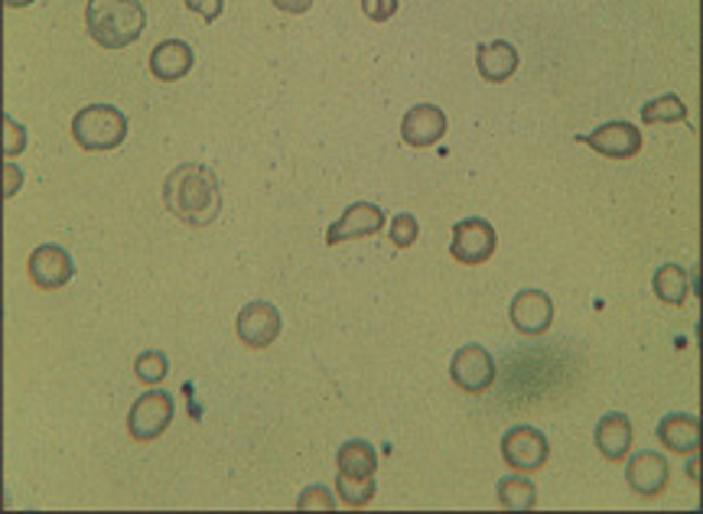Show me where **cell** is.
Segmentation results:
<instances>
[{"label": "cell", "instance_id": "1", "mask_svg": "<svg viewBox=\"0 0 703 514\" xmlns=\"http://www.w3.org/2000/svg\"><path fill=\"white\" fill-rule=\"evenodd\" d=\"M163 199L183 225L202 228L222 212V183L202 163H179L163 183Z\"/></svg>", "mask_w": 703, "mask_h": 514}, {"label": "cell", "instance_id": "2", "mask_svg": "<svg viewBox=\"0 0 703 514\" xmlns=\"http://www.w3.org/2000/svg\"><path fill=\"white\" fill-rule=\"evenodd\" d=\"M85 26L91 39L104 49H124L130 46L143 26L147 10L140 0H88L85 7Z\"/></svg>", "mask_w": 703, "mask_h": 514}, {"label": "cell", "instance_id": "3", "mask_svg": "<svg viewBox=\"0 0 703 514\" xmlns=\"http://www.w3.org/2000/svg\"><path fill=\"white\" fill-rule=\"evenodd\" d=\"M72 137L85 150H114L127 137V117L114 104H85L72 117Z\"/></svg>", "mask_w": 703, "mask_h": 514}, {"label": "cell", "instance_id": "4", "mask_svg": "<svg viewBox=\"0 0 703 514\" xmlns=\"http://www.w3.org/2000/svg\"><path fill=\"white\" fill-rule=\"evenodd\" d=\"M170 421H173L170 391H143L127 414V434L137 443H153L170 430Z\"/></svg>", "mask_w": 703, "mask_h": 514}, {"label": "cell", "instance_id": "5", "mask_svg": "<svg viewBox=\"0 0 703 514\" xmlns=\"http://www.w3.org/2000/svg\"><path fill=\"white\" fill-rule=\"evenodd\" d=\"M502 456L509 463V469L522 473V476H531V473H541L548 466V456H551V447H548V437L528 424L522 427H512L502 440Z\"/></svg>", "mask_w": 703, "mask_h": 514}, {"label": "cell", "instance_id": "6", "mask_svg": "<svg viewBox=\"0 0 703 514\" xmlns=\"http://www.w3.org/2000/svg\"><path fill=\"white\" fill-rule=\"evenodd\" d=\"M450 375L460 391L486 394L495 385V359L482 346H463L450 362Z\"/></svg>", "mask_w": 703, "mask_h": 514}, {"label": "cell", "instance_id": "7", "mask_svg": "<svg viewBox=\"0 0 703 514\" xmlns=\"http://www.w3.org/2000/svg\"><path fill=\"white\" fill-rule=\"evenodd\" d=\"M495 228L486 222V218H463L456 228H453V241H450V254L460 261V264H486L492 254H495Z\"/></svg>", "mask_w": 703, "mask_h": 514}, {"label": "cell", "instance_id": "8", "mask_svg": "<svg viewBox=\"0 0 703 514\" xmlns=\"http://www.w3.org/2000/svg\"><path fill=\"white\" fill-rule=\"evenodd\" d=\"M385 228V209H378L375 202H352L339 222L329 225L326 231V245H339V241H359V238H372Z\"/></svg>", "mask_w": 703, "mask_h": 514}, {"label": "cell", "instance_id": "9", "mask_svg": "<svg viewBox=\"0 0 703 514\" xmlns=\"http://www.w3.org/2000/svg\"><path fill=\"white\" fill-rule=\"evenodd\" d=\"M72 274H75V261L59 245H39L29 254V280L39 290H59L72 280Z\"/></svg>", "mask_w": 703, "mask_h": 514}, {"label": "cell", "instance_id": "10", "mask_svg": "<svg viewBox=\"0 0 703 514\" xmlns=\"http://www.w3.org/2000/svg\"><path fill=\"white\" fill-rule=\"evenodd\" d=\"M238 339L248 346V349H267L274 346V339L280 336V313L277 306L258 300V303H248L241 313H238Z\"/></svg>", "mask_w": 703, "mask_h": 514}, {"label": "cell", "instance_id": "11", "mask_svg": "<svg viewBox=\"0 0 703 514\" xmlns=\"http://www.w3.org/2000/svg\"><path fill=\"white\" fill-rule=\"evenodd\" d=\"M509 316L522 336H544L554 323V303L544 290H522L512 300Z\"/></svg>", "mask_w": 703, "mask_h": 514}, {"label": "cell", "instance_id": "12", "mask_svg": "<svg viewBox=\"0 0 703 514\" xmlns=\"http://www.w3.org/2000/svg\"><path fill=\"white\" fill-rule=\"evenodd\" d=\"M668 479H671V466L665 463L662 453H652V450L632 456L626 466V482L642 499H658L668 489Z\"/></svg>", "mask_w": 703, "mask_h": 514}, {"label": "cell", "instance_id": "13", "mask_svg": "<svg viewBox=\"0 0 703 514\" xmlns=\"http://www.w3.org/2000/svg\"><path fill=\"white\" fill-rule=\"evenodd\" d=\"M587 147L613 160H629V156H639L642 150V130L629 121H610L587 134Z\"/></svg>", "mask_w": 703, "mask_h": 514}, {"label": "cell", "instance_id": "14", "mask_svg": "<svg viewBox=\"0 0 703 514\" xmlns=\"http://www.w3.org/2000/svg\"><path fill=\"white\" fill-rule=\"evenodd\" d=\"M447 134V114L437 104H414L401 121V137L411 147H434Z\"/></svg>", "mask_w": 703, "mask_h": 514}, {"label": "cell", "instance_id": "15", "mask_svg": "<svg viewBox=\"0 0 703 514\" xmlns=\"http://www.w3.org/2000/svg\"><path fill=\"white\" fill-rule=\"evenodd\" d=\"M192 62H196V52H192V46L183 42V39H163V42H156L153 52H150V72H153L160 82H176V78H183V75L192 68Z\"/></svg>", "mask_w": 703, "mask_h": 514}, {"label": "cell", "instance_id": "16", "mask_svg": "<svg viewBox=\"0 0 703 514\" xmlns=\"http://www.w3.org/2000/svg\"><path fill=\"white\" fill-rule=\"evenodd\" d=\"M597 447L600 453L610 460V463H619L629 456L632 450V421L626 414H606L600 424H597Z\"/></svg>", "mask_w": 703, "mask_h": 514}, {"label": "cell", "instance_id": "17", "mask_svg": "<svg viewBox=\"0 0 703 514\" xmlns=\"http://www.w3.org/2000/svg\"><path fill=\"white\" fill-rule=\"evenodd\" d=\"M658 440H662L671 453L694 456L698 447H701V421L691 417V414H671V417L662 421Z\"/></svg>", "mask_w": 703, "mask_h": 514}, {"label": "cell", "instance_id": "18", "mask_svg": "<svg viewBox=\"0 0 703 514\" xmlns=\"http://www.w3.org/2000/svg\"><path fill=\"white\" fill-rule=\"evenodd\" d=\"M476 65H479V72H482L486 82H505L518 68V49L509 39H495V42H489V46L479 49Z\"/></svg>", "mask_w": 703, "mask_h": 514}, {"label": "cell", "instance_id": "19", "mask_svg": "<svg viewBox=\"0 0 703 514\" xmlns=\"http://www.w3.org/2000/svg\"><path fill=\"white\" fill-rule=\"evenodd\" d=\"M652 287H655V297H658L662 303H668V306H681V303L688 300L691 277H688V271H685L681 264H665V267H658V271H655Z\"/></svg>", "mask_w": 703, "mask_h": 514}, {"label": "cell", "instance_id": "20", "mask_svg": "<svg viewBox=\"0 0 703 514\" xmlns=\"http://www.w3.org/2000/svg\"><path fill=\"white\" fill-rule=\"evenodd\" d=\"M336 463H339V473H346V476H375L378 473V453L365 440L342 443Z\"/></svg>", "mask_w": 703, "mask_h": 514}, {"label": "cell", "instance_id": "21", "mask_svg": "<svg viewBox=\"0 0 703 514\" xmlns=\"http://www.w3.org/2000/svg\"><path fill=\"white\" fill-rule=\"evenodd\" d=\"M499 505L509 512H531L538 505V489L525 476H512L499 482Z\"/></svg>", "mask_w": 703, "mask_h": 514}, {"label": "cell", "instance_id": "22", "mask_svg": "<svg viewBox=\"0 0 703 514\" xmlns=\"http://www.w3.org/2000/svg\"><path fill=\"white\" fill-rule=\"evenodd\" d=\"M336 496L342 499V505L349 509H365L375 499V476H346L339 473L336 479Z\"/></svg>", "mask_w": 703, "mask_h": 514}, {"label": "cell", "instance_id": "23", "mask_svg": "<svg viewBox=\"0 0 703 514\" xmlns=\"http://www.w3.org/2000/svg\"><path fill=\"white\" fill-rule=\"evenodd\" d=\"M685 117H688V104L678 95H662V98H652L649 104H642L645 124H671V121H685Z\"/></svg>", "mask_w": 703, "mask_h": 514}, {"label": "cell", "instance_id": "24", "mask_svg": "<svg viewBox=\"0 0 703 514\" xmlns=\"http://www.w3.org/2000/svg\"><path fill=\"white\" fill-rule=\"evenodd\" d=\"M134 375H137V381L140 385H160L166 375H170V359L163 355V352H143V355H137V362H134Z\"/></svg>", "mask_w": 703, "mask_h": 514}, {"label": "cell", "instance_id": "25", "mask_svg": "<svg viewBox=\"0 0 703 514\" xmlns=\"http://www.w3.org/2000/svg\"><path fill=\"white\" fill-rule=\"evenodd\" d=\"M417 235H420V228H417V218L411 212L394 215V222H391V241L398 248H411L417 241Z\"/></svg>", "mask_w": 703, "mask_h": 514}, {"label": "cell", "instance_id": "26", "mask_svg": "<svg viewBox=\"0 0 703 514\" xmlns=\"http://www.w3.org/2000/svg\"><path fill=\"white\" fill-rule=\"evenodd\" d=\"M23 147H26V130H23V124H16L10 114H3V156L13 160V156L23 153Z\"/></svg>", "mask_w": 703, "mask_h": 514}, {"label": "cell", "instance_id": "27", "mask_svg": "<svg viewBox=\"0 0 703 514\" xmlns=\"http://www.w3.org/2000/svg\"><path fill=\"white\" fill-rule=\"evenodd\" d=\"M297 509H300V512H332V509H336V499H332L326 489H306V492L297 499Z\"/></svg>", "mask_w": 703, "mask_h": 514}, {"label": "cell", "instance_id": "28", "mask_svg": "<svg viewBox=\"0 0 703 514\" xmlns=\"http://www.w3.org/2000/svg\"><path fill=\"white\" fill-rule=\"evenodd\" d=\"M362 10H365L368 20L385 23V20H391L398 13V0H362Z\"/></svg>", "mask_w": 703, "mask_h": 514}, {"label": "cell", "instance_id": "29", "mask_svg": "<svg viewBox=\"0 0 703 514\" xmlns=\"http://www.w3.org/2000/svg\"><path fill=\"white\" fill-rule=\"evenodd\" d=\"M186 7L192 13H199L202 20H218L222 16V0H186Z\"/></svg>", "mask_w": 703, "mask_h": 514}, {"label": "cell", "instance_id": "30", "mask_svg": "<svg viewBox=\"0 0 703 514\" xmlns=\"http://www.w3.org/2000/svg\"><path fill=\"white\" fill-rule=\"evenodd\" d=\"M23 186V173L13 160H7V199H13V192H20Z\"/></svg>", "mask_w": 703, "mask_h": 514}, {"label": "cell", "instance_id": "31", "mask_svg": "<svg viewBox=\"0 0 703 514\" xmlns=\"http://www.w3.org/2000/svg\"><path fill=\"white\" fill-rule=\"evenodd\" d=\"M310 3H313V0H274V7L284 10V13H306Z\"/></svg>", "mask_w": 703, "mask_h": 514}, {"label": "cell", "instance_id": "32", "mask_svg": "<svg viewBox=\"0 0 703 514\" xmlns=\"http://www.w3.org/2000/svg\"><path fill=\"white\" fill-rule=\"evenodd\" d=\"M3 3H7V7L13 10V7H26V3H33V0H3Z\"/></svg>", "mask_w": 703, "mask_h": 514}]
</instances>
